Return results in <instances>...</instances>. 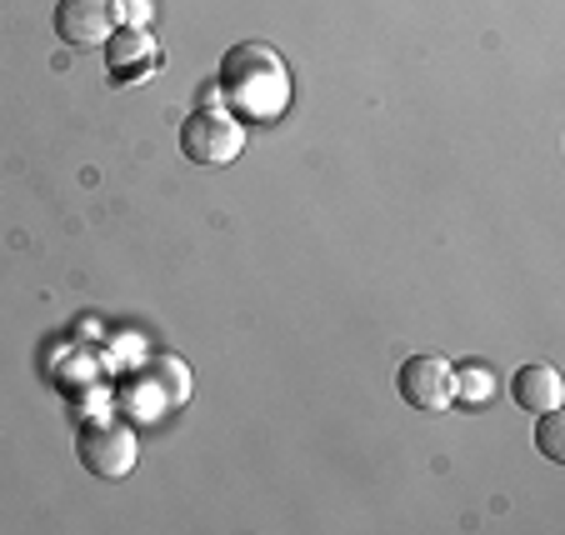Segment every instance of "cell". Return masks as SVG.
<instances>
[{
    "instance_id": "2",
    "label": "cell",
    "mask_w": 565,
    "mask_h": 535,
    "mask_svg": "<svg viewBox=\"0 0 565 535\" xmlns=\"http://www.w3.org/2000/svg\"><path fill=\"white\" fill-rule=\"evenodd\" d=\"M241 146H246V126L235 120V110L195 106L181 120V156L191 165H231Z\"/></svg>"
},
{
    "instance_id": "9",
    "label": "cell",
    "mask_w": 565,
    "mask_h": 535,
    "mask_svg": "<svg viewBox=\"0 0 565 535\" xmlns=\"http://www.w3.org/2000/svg\"><path fill=\"white\" fill-rule=\"evenodd\" d=\"M535 446H541L545 461H565V416L561 406L541 410V426H535Z\"/></svg>"
},
{
    "instance_id": "5",
    "label": "cell",
    "mask_w": 565,
    "mask_h": 535,
    "mask_svg": "<svg viewBox=\"0 0 565 535\" xmlns=\"http://www.w3.org/2000/svg\"><path fill=\"white\" fill-rule=\"evenodd\" d=\"M116 31V11L110 0H55V35L75 51L86 45H106Z\"/></svg>"
},
{
    "instance_id": "10",
    "label": "cell",
    "mask_w": 565,
    "mask_h": 535,
    "mask_svg": "<svg viewBox=\"0 0 565 535\" xmlns=\"http://www.w3.org/2000/svg\"><path fill=\"white\" fill-rule=\"evenodd\" d=\"M110 11H116V21H120V25H140V31H146V21H150V0H110Z\"/></svg>"
},
{
    "instance_id": "3",
    "label": "cell",
    "mask_w": 565,
    "mask_h": 535,
    "mask_svg": "<svg viewBox=\"0 0 565 535\" xmlns=\"http://www.w3.org/2000/svg\"><path fill=\"white\" fill-rule=\"evenodd\" d=\"M75 456H81V466H86L96 481H126L140 461V440H136V430L120 426V420H96V426L81 430Z\"/></svg>"
},
{
    "instance_id": "4",
    "label": "cell",
    "mask_w": 565,
    "mask_h": 535,
    "mask_svg": "<svg viewBox=\"0 0 565 535\" xmlns=\"http://www.w3.org/2000/svg\"><path fill=\"white\" fill-rule=\"evenodd\" d=\"M395 390L416 410H446L456 406V375L440 355H406L395 371Z\"/></svg>"
},
{
    "instance_id": "6",
    "label": "cell",
    "mask_w": 565,
    "mask_h": 535,
    "mask_svg": "<svg viewBox=\"0 0 565 535\" xmlns=\"http://www.w3.org/2000/svg\"><path fill=\"white\" fill-rule=\"evenodd\" d=\"M561 396H565L561 371H555V365H545V361H531V365H521V371L511 375V400L521 410H531V416L555 410V406H561Z\"/></svg>"
},
{
    "instance_id": "7",
    "label": "cell",
    "mask_w": 565,
    "mask_h": 535,
    "mask_svg": "<svg viewBox=\"0 0 565 535\" xmlns=\"http://www.w3.org/2000/svg\"><path fill=\"white\" fill-rule=\"evenodd\" d=\"M106 61H110V75H136L146 71L150 61H156V45H150V35L140 31V25H120V31H110L106 41Z\"/></svg>"
},
{
    "instance_id": "1",
    "label": "cell",
    "mask_w": 565,
    "mask_h": 535,
    "mask_svg": "<svg viewBox=\"0 0 565 535\" xmlns=\"http://www.w3.org/2000/svg\"><path fill=\"white\" fill-rule=\"evenodd\" d=\"M221 96L235 116L276 120L290 106V65L266 41H235L221 55Z\"/></svg>"
},
{
    "instance_id": "8",
    "label": "cell",
    "mask_w": 565,
    "mask_h": 535,
    "mask_svg": "<svg viewBox=\"0 0 565 535\" xmlns=\"http://www.w3.org/2000/svg\"><path fill=\"white\" fill-rule=\"evenodd\" d=\"M450 375H456V400H460V406H491L495 375L486 371V365L466 361V365H450Z\"/></svg>"
}]
</instances>
